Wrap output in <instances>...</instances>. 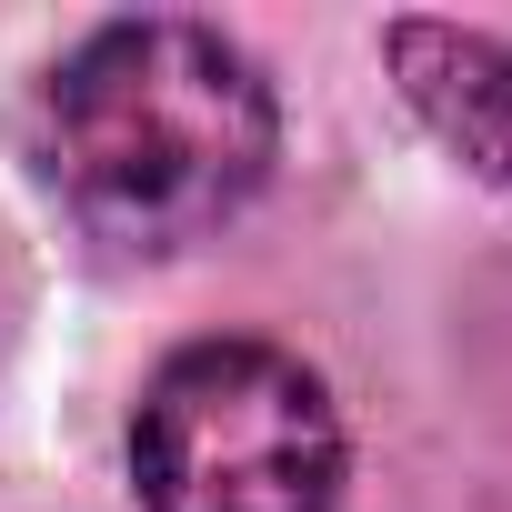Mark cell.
I'll return each mask as SVG.
<instances>
[{
  "label": "cell",
  "instance_id": "1",
  "mask_svg": "<svg viewBox=\"0 0 512 512\" xmlns=\"http://www.w3.org/2000/svg\"><path fill=\"white\" fill-rule=\"evenodd\" d=\"M272 81L211 21H101L31 91L41 191L121 251H191L272 181Z\"/></svg>",
  "mask_w": 512,
  "mask_h": 512
},
{
  "label": "cell",
  "instance_id": "2",
  "mask_svg": "<svg viewBox=\"0 0 512 512\" xmlns=\"http://www.w3.org/2000/svg\"><path fill=\"white\" fill-rule=\"evenodd\" d=\"M342 412L282 342H181L131 412V482L151 512H342Z\"/></svg>",
  "mask_w": 512,
  "mask_h": 512
},
{
  "label": "cell",
  "instance_id": "3",
  "mask_svg": "<svg viewBox=\"0 0 512 512\" xmlns=\"http://www.w3.org/2000/svg\"><path fill=\"white\" fill-rule=\"evenodd\" d=\"M392 91L412 101V121L512 201V41L462 31V21H392L382 31Z\"/></svg>",
  "mask_w": 512,
  "mask_h": 512
}]
</instances>
